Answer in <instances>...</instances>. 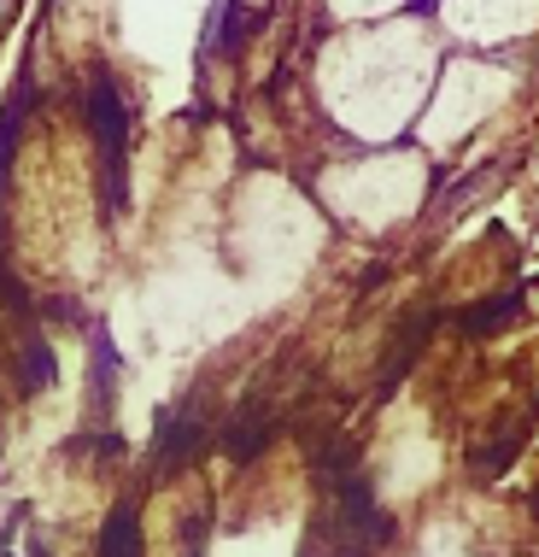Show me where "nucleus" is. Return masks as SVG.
Wrapping results in <instances>:
<instances>
[{
  "instance_id": "obj_1",
  "label": "nucleus",
  "mask_w": 539,
  "mask_h": 557,
  "mask_svg": "<svg viewBox=\"0 0 539 557\" xmlns=\"http://www.w3.org/2000/svg\"><path fill=\"white\" fill-rule=\"evenodd\" d=\"M100 129V153H106V171H124V95L112 88V77H95V107H88Z\"/></svg>"
},
{
  "instance_id": "obj_2",
  "label": "nucleus",
  "mask_w": 539,
  "mask_h": 557,
  "mask_svg": "<svg viewBox=\"0 0 539 557\" xmlns=\"http://www.w3.org/2000/svg\"><path fill=\"white\" fill-rule=\"evenodd\" d=\"M522 311V288H511L504 299H487V306H475V311H463V329L469 335H487V329H504Z\"/></svg>"
}]
</instances>
